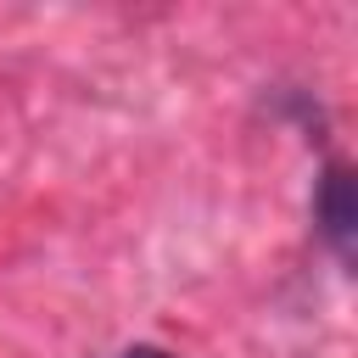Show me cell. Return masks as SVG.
<instances>
[{"mask_svg":"<svg viewBox=\"0 0 358 358\" xmlns=\"http://www.w3.org/2000/svg\"><path fill=\"white\" fill-rule=\"evenodd\" d=\"M313 224H319V241L336 252V263H352L358 201H352V168L347 162H324V173L313 185Z\"/></svg>","mask_w":358,"mask_h":358,"instance_id":"1","label":"cell"},{"mask_svg":"<svg viewBox=\"0 0 358 358\" xmlns=\"http://www.w3.org/2000/svg\"><path fill=\"white\" fill-rule=\"evenodd\" d=\"M117 358H168L162 347H129V352H117Z\"/></svg>","mask_w":358,"mask_h":358,"instance_id":"2","label":"cell"}]
</instances>
